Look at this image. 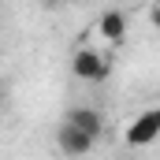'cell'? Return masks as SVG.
Listing matches in <instances>:
<instances>
[{"label": "cell", "instance_id": "cell-1", "mask_svg": "<svg viewBox=\"0 0 160 160\" xmlns=\"http://www.w3.org/2000/svg\"><path fill=\"white\" fill-rule=\"evenodd\" d=\"M71 75L82 82H104L112 75V63L97 52V48H78L75 56H71Z\"/></svg>", "mask_w": 160, "mask_h": 160}, {"label": "cell", "instance_id": "cell-2", "mask_svg": "<svg viewBox=\"0 0 160 160\" xmlns=\"http://www.w3.org/2000/svg\"><path fill=\"white\" fill-rule=\"evenodd\" d=\"M127 145H149V142H157L160 138V108H145L138 119L127 127Z\"/></svg>", "mask_w": 160, "mask_h": 160}, {"label": "cell", "instance_id": "cell-3", "mask_svg": "<svg viewBox=\"0 0 160 160\" xmlns=\"http://www.w3.org/2000/svg\"><path fill=\"white\" fill-rule=\"evenodd\" d=\"M93 134H86L78 127H71V123H63L60 127V134H56V145H60V153H67V157H86L89 149H93Z\"/></svg>", "mask_w": 160, "mask_h": 160}, {"label": "cell", "instance_id": "cell-4", "mask_svg": "<svg viewBox=\"0 0 160 160\" xmlns=\"http://www.w3.org/2000/svg\"><path fill=\"white\" fill-rule=\"evenodd\" d=\"M63 123L78 127V130H86V134H93V138H101V134H104V116H101L97 108H71Z\"/></svg>", "mask_w": 160, "mask_h": 160}, {"label": "cell", "instance_id": "cell-5", "mask_svg": "<svg viewBox=\"0 0 160 160\" xmlns=\"http://www.w3.org/2000/svg\"><path fill=\"white\" fill-rule=\"evenodd\" d=\"M97 34L108 45H123V38H127V15L123 11H104L101 22H97Z\"/></svg>", "mask_w": 160, "mask_h": 160}, {"label": "cell", "instance_id": "cell-6", "mask_svg": "<svg viewBox=\"0 0 160 160\" xmlns=\"http://www.w3.org/2000/svg\"><path fill=\"white\" fill-rule=\"evenodd\" d=\"M149 22H153V30H160V4H153V11H149Z\"/></svg>", "mask_w": 160, "mask_h": 160}, {"label": "cell", "instance_id": "cell-7", "mask_svg": "<svg viewBox=\"0 0 160 160\" xmlns=\"http://www.w3.org/2000/svg\"><path fill=\"white\" fill-rule=\"evenodd\" d=\"M0 97H4V82H0Z\"/></svg>", "mask_w": 160, "mask_h": 160}]
</instances>
